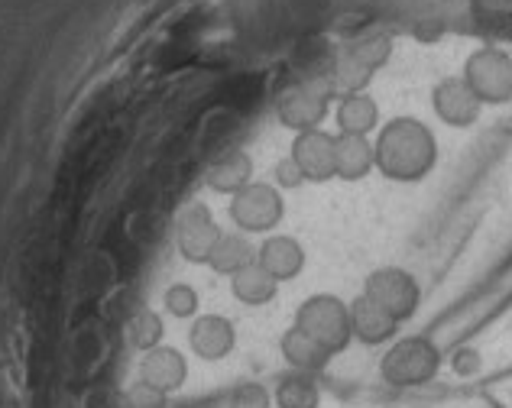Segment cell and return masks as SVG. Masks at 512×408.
Instances as JSON below:
<instances>
[{"mask_svg":"<svg viewBox=\"0 0 512 408\" xmlns=\"http://www.w3.org/2000/svg\"><path fill=\"white\" fill-rule=\"evenodd\" d=\"M376 169L389 182H422L438 162V140L428 124L415 117H393L373 140Z\"/></svg>","mask_w":512,"mask_h":408,"instance_id":"1","label":"cell"},{"mask_svg":"<svg viewBox=\"0 0 512 408\" xmlns=\"http://www.w3.org/2000/svg\"><path fill=\"white\" fill-rule=\"evenodd\" d=\"M438 370H441V350L435 340L425 334L393 340L380 360L383 383L396 386V389L425 386L438 376Z\"/></svg>","mask_w":512,"mask_h":408,"instance_id":"2","label":"cell"},{"mask_svg":"<svg viewBox=\"0 0 512 408\" xmlns=\"http://www.w3.org/2000/svg\"><path fill=\"white\" fill-rule=\"evenodd\" d=\"M295 328H299L305 337H312L321 350L331 353V357L347 350V344L354 340V328H350V305L331 292L308 295L299 305V311H295Z\"/></svg>","mask_w":512,"mask_h":408,"instance_id":"3","label":"cell"},{"mask_svg":"<svg viewBox=\"0 0 512 408\" xmlns=\"http://www.w3.org/2000/svg\"><path fill=\"white\" fill-rule=\"evenodd\" d=\"M461 78L480 104L500 107L512 101V56L500 46H480L470 52Z\"/></svg>","mask_w":512,"mask_h":408,"instance_id":"4","label":"cell"},{"mask_svg":"<svg viewBox=\"0 0 512 408\" xmlns=\"http://www.w3.org/2000/svg\"><path fill=\"white\" fill-rule=\"evenodd\" d=\"M328 101H331V91L321 75L292 81L289 88L279 91L276 117H279V124L292 130L295 136L308 130H321V124H325V117H328Z\"/></svg>","mask_w":512,"mask_h":408,"instance_id":"5","label":"cell"},{"mask_svg":"<svg viewBox=\"0 0 512 408\" xmlns=\"http://www.w3.org/2000/svg\"><path fill=\"white\" fill-rule=\"evenodd\" d=\"M363 295L380 305L386 315H393L399 324L419 315V305H422L419 282H415L409 269H399V266L373 269L367 282H363Z\"/></svg>","mask_w":512,"mask_h":408,"instance_id":"6","label":"cell"},{"mask_svg":"<svg viewBox=\"0 0 512 408\" xmlns=\"http://www.w3.org/2000/svg\"><path fill=\"white\" fill-rule=\"evenodd\" d=\"M282 214H286V201H282L276 185L266 182H250L244 192H237L231 198V221L247 230V234H263V230H273Z\"/></svg>","mask_w":512,"mask_h":408,"instance_id":"7","label":"cell"},{"mask_svg":"<svg viewBox=\"0 0 512 408\" xmlns=\"http://www.w3.org/2000/svg\"><path fill=\"white\" fill-rule=\"evenodd\" d=\"M218 240H221V227L211 217L208 204L201 201L188 204L179 214V221H175V247H179V253L188 263H208Z\"/></svg>","mask_w":512,"mask_h":408,"instance_id":"8","label":"cell"},{"mask_svg":"<svg viewBox=\"0 0 512 408\" xmlns=\"http://www.w3.org/2000/svg\"><path fill=\"white\" fill-rule=\"evenodd\" d=\"M431 107L441 117V124L467 130L480 120L483 104L474 98V91L467 88L464 78H441L435 88H431Z\"/></svg>","mask_w":512,"mask_h":408,"instance_id":"9","label":"cell"},{"mask_svg":"<svg viewBox=\"0 0 512 408\" xmlns=\"http://www.w3.org/2000/svg\"><path fill=\"white\" fill-rule=\"evenodd\" d=\"M289 156L299 162L305 182H331L334 179V133L308 130L292 140Z\"/></svg>","mask_w":512,"mask_h":408,"instance_id":"10","label":"cell"},{"mask_svg":"<svg viewBox=\"0 0 512 408\" xmlns=\"http://www.w3.org/2000/svg\"><path fill=\"white\" fill-rule=\"evenodd\" d=\"M350 328H354V340H360V344L380 347L396 337L399 321L393 315H386L380 305L370 302V298L360 292L354 302H350Z\"/></svg>","mask_w":512,"mask_h":408,"instance_id":"11","label":"cell"},{"mask_svg":"<svg viewBox=\"0 0 512 408\" xmlns=\"http://www.w3.org/2000/svg\"><path fill=\"white\" fill-rule=\"evenodd\" d=\"M185 376H188V363L185 357L175 347H153V350H146L143 353V360H140V383L146 386H153L159 392H175L182 383H185Z\"/></svg>","mask_w":512,"mask_h":408,"instance_id":"12","label":"cell"},{"mask_svg":"<svg viewBox=\"0 0 512 408\" xmlns=\"http://www.w3.org/2000/svg\"><path fill=\"white\" fill-rule=\"evenodd\" d=\"M188 344L201 360H224L237 344V331L224 315H201L188 331Z\"/></svg>","mask_w":512,"mask_h":408,"instance_id":"13","label":"cell"},{"mask_svg":"<svg viewBox=\"0 0 512 408\" xmlns=\"http://www.w3.org/2000/svg\"><path fill=\"white\" fill-rule=\"evenodd\" d=\"M256 263H260L276 282H289L305 269V250L295 237L276 234V237H266L260 243V250H256Z\"/></svg>","mask_w":512,"mask_h":408,"instance_id":"14","label":"cell"},{"mask_svg":"<svg viewBox=\"0 0 512 408\" xmlns=\"http://www.w3.org/2000/svg\"><path fill=\"white\" fill-rule=\"evenodd\" d=\"M373 166L376 156L370 136H347V133L334 136V179L360 182L373 172Z\"/></svg>","mask_w":512,"mask_h":408,"instance_id":"15","label":"cell"},{"mask_svg":"<svg viewBox=\"0 0 512 408\" xmlns=\"http://www.w3.org/2000/svg\"><path fill=\"white\" fill-rule=\"evenodd\" d=\"M253 182V159L244 149H231L208 169V185L218 195H237Z\"/></svg>","mask_w":512,"mask_h":408,"instance_id":"16","label":"cell"},{"mask_svg":"<svg viewBox=\"0 0 512 408\" xmlns=\"http://www.w3.org/2000/svg\"><path fill=\"white\" fill-rule=\"evenodd\" d=\"M334 117H338V130L341 133H347V136H370L376 127H380V104H376L367 91L347 94V98H341Z\"/></svg>","mask_w":512,"mask_h":408,"instance_id":"17","label":"cell"},{"mask_svg":"<svg viewBox=\"0 0 512 408\" xmlns=\"http://www.w3.org/2000/svg\"><path fill=\"white\" fill-rule=\"evenodd\" d=\"M279 350H282V357H286V363L292 366L295 373H308V376L321 373L328 366V360H331V353L321 350L315 340L305 337L299 328H295V324H292L286 334H282Z\"/></svg>","mask_w":512,"mask_h":408,"instance_id":"18","label":"cell"},{"mask_svg":"<svg viewBox=\"0 0 512 408\" xmlns=\"http://www.w3.org/2000/svg\"><path fill=\"white\" fill-rule=\"evenodd\" d=\"M276 289H279V282L269 276V272L260 263H256V260L231 276V292H234V298H237V302H244V305H253V308L273 302Z\"/></svg>","mask_w":512,"mask_h":408,"instance_id":"19","label":"cell"},{"mask_svg":"<svg viewBox=\"0 0 512 408\" xmlns=\"http://www.w3.org/2000/svg\"><path fill=\"white\" fill-rule=\"evenodd\" d=\"M253 260H256V253H253V247L247 243V237H240V234H221V240H218V247H214L208 266L214 272H221V276H234V272L250 266Z\"/></svg>","mask_w":512,"mask_h":408,"instance_id":"20","label":"cell"},{"mask_svg":"<svg viewBox=\"0 0 512 408\" xmlns=\"http://www.w3.org/2000/svg\"><path fill=\"white\" fill-rule=\"evenodd\" d=\"M273 399H276V408H318L321 405V389L315 383V376L292 373L276 386Z\"/></svg>","mask_w":512,"mask_h":408,"instance_id":"21","label":"cell"},{"mask_svg":"<svg viewBox=\"0 0 512 408\" xmlns=\"http://www.w3.org/2000/svg\"><path fill=\"white\" fill-rule=\"evenodd\" d=\"M163 318L156 315L153 308H140L133 311V318L127 321V340L133 350H153L159 347V340H163Z\"/></svg>","mask_w":512,"mask_h":408,"instance_id":"22","label":"cell"},{"mask_svg":"<svg viewBox=\"0 0 512 408\" xmlns=\"http://www.w3.org/2000/svg\"><path fill=\"white\" fill-rule=\"evenodd\" d=\"M344 56H350L357 65H363L367 72L380 68L389 56V39L386 36H367V39H357L344 49Z\"/></svg>","mask_w":512,"mask_h":408,"instance_id":"23","label":"cell"},{"mask_svg":"<svg viewBox=\"0 0 512 408\" xmlns=\"http://www.w3.org/2000/svg\"><path fill=\"white\" fill-rule=\"evenodd\" d=\"M163 305H166V311L172 318H195L198 315V292L192 289V285L175 282L166 289Z\"/></svg>","mask_w":512,"mask_h":408,"instance_id":"24","label":"cell"},{"mask_svg":"<svg viewBox=\"0 0 512 408\" xmlns=\"http://www.w3.org/2000/svg\"><path fill=\"white\" fill-rule=\"evenodd\" d=\"M276 399L269 396V389L263 383H240L231 392V408H273Z\"/></svg>","mask_w":512,"mask_h":408,"instance_id":"25","label":"cell"},{"mask_svg":"<svg viewBox=\"0 0 512 408\" xmlns=\"http://www.w3.org/2000/svg\"><path fill=\"white\" fill-rule=\"evenodd\" d=\"M273 175H276V185H279V188H299V185H305V175H302L299 162H295L292 156H282V159L276 162Z\"/></svg>","mask_w":512,"mask_h":408,"instance_id":"26","label":"cell"},{"mask_svg":"<svg viewBox=\"0 0 512 408\" xmlns=\"http://www.w3.org/2000/svg\"><path fill=\"white\" fill-rule=\"evenodd\" d=\"M127 399H130L133 408H169V405H166V392H159V389L146 386V383H137V386H133Z\"/></svg>","mask_w":512,"mask_h":408,"instance_id":"27","label":"cell"},{"mask_svg":"<svg viewBox=\"0 0 512 408\" xmlns=\"http://www.w3.org/2000/svg\"><path fill=\"white\" fill-rule=\"evenodd\" d=\"M480 360H477V353L474 350H461L457 353V373H470V370H477Z\"/></svg>","mask_w":512,"mask_h":408,"instance_id":"28","label":"cell"}]
</instances>
